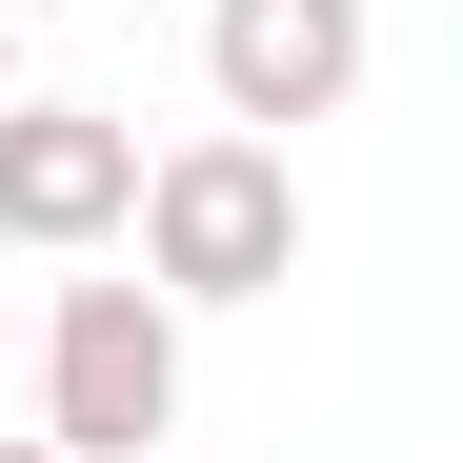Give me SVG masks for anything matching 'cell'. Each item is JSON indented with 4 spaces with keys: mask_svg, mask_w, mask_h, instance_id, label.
<instances>
[{
    "mask_svg": "<svg viewBox=\"0 0 463 463\" xmlns=\"http://www.w3.org/2000/svg\"><path fill=\"white\" fill-rule=\"evenodd\" d=\"M363 61H383L363 0H202V101L262 121V141H282V121H343Z\"/></svg>",
    "mask_w": 463,
    "mask_h": 463,
    "instance_id": "cell-4",
    "label": "cell"
},
{
    "mask_svg": "<svg viewBox=\"0 0 463 463\" xmlns=\"http://www.w3.org/2000/svg\"><path fill=\"white\" fill-rule=\"evenodd\" d=\"M41 443H61V463L182 443V302H162V282H61V302H41Z\"/></svg>",
    "mask_w": 463,
    "mask_h": 463,
    "instance_id": "cell-2",
    "label": "cell"
},
{
    "mask_svg": "<svg viewBox=\"0 0 463 463\" xmlns=\"http://www.w3.org/2000/svg\"><path fill=\"white\" fill-rule=\"evenodd\" d=\"M121 242H141V282L182 302H282L302 282V162L262 121H202V141H162V162H141V202H121Z\"/></svg>",
    "mask_w": 463,
    "mask_h": 463,
    "instance_id": "cell-1",
    "label": "cell"
},
{
    "mask_svg": "<svg viewBox=\"0 0 463 463\" xmlns=\"http://www.w3.org/2000/svg\"><path fill=\"white\" fill-rule=\"evenodd\" d=\"M0 81H21V21H0Z\"/></svg>",
    "mask_w": 463,
    "mask_h": 463,
    "instance_id": "cell-5",
    "label": "cell"
},
{
    "mask_svg": "<svg viewBox=\"0 0 463 463\" xmlns=\"http://www.w3.org/2000/svg\"><path fill=\"white\" fill-rule=\"evenodd\" d=\"M141 463H182V443H141Z\"/></svg>",
    "mask_w": 463,
    "mask_h": 463,
    "instance_id": "cell-8",
    "label": "cell"
},
{
    "mask_svg": "<svg viewBox=\"0 0 463 463\" xmlns=\"http://www.w3.org/2000/svg\"><path fill=\"white\" fill-rule=\"evenodd\" d=\"M0 21H41V0H0Z\"/></svg>",
    "mask_w": 463,
    "mask_h": 463,
    "instance_id": "cell-7",
    "label": "cell"
},
{
    "mask_svg": "<svg viewBox=\"0 0 463 463\" xmlns=\"http://www.w3.org/2000/svg\"><path fill=\"white\" fill-rule=\"evenodd\" d=\"M141 202V121L121 101H21L0 81V242L21 262H101Z\"/></svg>",
    "mask_w": 463,
    "mask_h": 463,
    "instance_id": "cell-3",
    "label": "cell"
},
{
    "mask_svg": "<svg viewBox=\"0 0 463 463\" xmlns=\"http://www.w3.org/2000/svg\"><path fill=\"white\" fill-rule=\"evenodd\" d=\"M0 463H61V443H0Z\"/></svg>",
    "mask_w": 463,
    "mask_h": 463,
    "instance_id": "cell-6",
    "label": "cell"
}]
</instances>
